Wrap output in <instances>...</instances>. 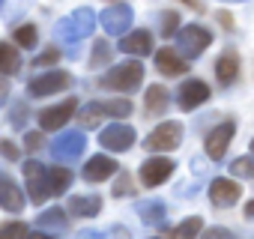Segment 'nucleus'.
Here are the masks:
<instances>
[{
    "label": "nucleus",
    "instance_id": "44",
    "mask_svg": "<svg viewBox=\"0 0 254 239\" xmlns=\"http://www.w3.org/2000/svg\"><path fill=\"white\" fill-rule=\"evenodd\" d=\"M183 3H189V6H194V9H200V0H183Z\"/></svg>",
    "mask_w": 254,
    "mask_h": 239
},
{
    "label": "nucleus",
    "instance_id": "30",
    "mask_svg": "<svg viewBox=\"0 0 254 239\" xmlns=\"http://www.w3.org/2000/svg\"><path fill=\"white\" fill-rule=\"evenodd\" d=\"M0 239H27V224H21V221L3 224L0 227Z\"/></svg>",
    "mask_w": 254,
    "mask_h": 239
},
{
    "label": "nucleus",
    "instance_id": "3",
    "mask_svg": "<svg viewBox=\"0 0 254 239\" xmlns=\"http://www.w3.org/2000/svg\"><path fill=\"white\" fill-rule=\"evenodd\" d=\"M209 42H212V33L206 30V27H200V24H189V27H183L180 33H177V48H180V54L183 57H200L203 54V48H209Z\"/></svg>",
    "mask_w": 254,
    "mask_h": 239
},
{
    "label": "nucleus",
    "instance_id": "49",
    "mask_svg": "<svg viewBox=\"0 0 254 239\" xmlns=\"http://www.w3.org/2000/svg\"><path fill=\"white\" fill-rule=\"evenodd\" d=\"M0 6H3V0H0Z\"/></svg>",
    "mask_w": 254,
    "mask_h": 239
},
{
    "label": "nucleus",
    "instance_id": "1",
    "mask_svg": "<svg viewBox=\"0 0 254 239\" xmlns=\"http://www.w3.org/2000/svg\"><path fill=\"white\" fill-rule=\"evenodd\" d=\"M93 30H96V12L87 9V6H81V9H75L72 15H66V18L57 21L54 36H57L60 42H81V39H87Z\"/></svg>",
    "mask_w": 254,
    "mask_h": 239
},
{
    "label": "nucleus",
    "instance_id": "13",
    "mask_svg": "<svg viewBox=\"0 0 254 239\" xmlns=\"http://www.w3.org/2000/svg\"><path fill=\"white\" fill-rule=\"evenodd\" d=\"M233 132H236V123H230V120H227V123H221V126H215L209 132V138H206V156L209 159H221L227 153V144H230Z\"/></svg>",
    "mask_w": 254,
    "mask_h": 239
},
{
    "label": "nucleus",
    "instance_id": "14",
    "mask_svg": "<svg viewBox=\"0 0 254 239\" xmlns=\"http://www.w3.org/2000/svg\"><path fill=\"white\" fill-rule=\"evenodd\" d=\"M0 206H3L6 212H21L24 209V194L21 188L12 182V177H6L3 171H0Z\"/></svg>",
    "mask_w": 254,
    "mask_h": 239
},
{
    "label": "nucleus",
    "instance_id": "22",
    "mask_svg": "<svg viewBox=\"0 0 254 239\" xmlns=\"http://www.w3.org/2000/svg\"><path fill=\"white\" fill-rule=\"evenodd\" d=\"M138 215L144 218V224H162L165 221V203L162 200H144V203H138Z\"/></svg>",
    "mask_w": 254,
    "mask_h": 239
},
{
    "label": "nucleus",
    "instance_id": "43",
    "mask_svg": "<svg viewBox=\"0 0 254 239\" xmlns=\"http://www.w3.org/2000/svg\"><path fill=\"white\" fill-rule=\"evenodd\" d=\"M27 239H51L48 233H27Z\"/></svg>",
    "mask_w": 254,
    "mask_h": 239
},
{
    "label": "nucleus",
    "instance_id": "33",
    "mask_svg": "<svg viewBox=\"0 0 254 239\" xmlns=\"http://www.w3.org/2000/svg\"><path fill=\"white\" fill-rule=\"evenodd\" d=\"M177 12H165L162 15V36H174L177 33Z\"/></svg>",
    "mask_w": 254,
    "mask_h": 239
},
{
    "label": "nucleus",
    "instance_id": "20",
    "mask_svg": "<svg viewBox=\"0 0 254 239\" xmlns=\"http://www.w3.org/2000/svg\"><path fill=\"white\" fill-rule=\"evenodd\" d=\"M102 209V200L96 194H78V197H69V212L78 215V218H90V215H99Z\"/></svg>",
    "mask_w": 254,
    "mask_h": 239
},
{
    "label": "nucleus",
    "instance_id": "16",
    "mask_svg": "<svg viewBox=\"0 0 254 239\" xmlns=\"http://www.w3.org/2000/svg\"><path fill=\"white\" fill-rule=\"evenodd\" d=\"M209 200L215 206H233L239 200V185L233 179H215L209 185Z\"/></svg>",
    "mask_w": 254,
    "mask_h": 239
},
{
    "label": "nucleus",
    "instance_id": "8",
    "mask_svg": "<svg viewBox=\"0 0 254 239\" xmlns=\"http://www.w3.org/2000/svg\"><path fill=\"white\" fill-rule=\"evenodd\" d=\"M99 144L105 150H111V153H126L135 144V129L132 126H123V123H114V126H108L99 135Z\"/></svg>",
    "mask_w": 254,
    "mask_h": 239
},
{
    "label": "nucleus",
    "instance_id": "9",
    "mask_svg": "<svg viewBox=\"0 0 254 239\" xmlns=\"http://www.w3.org/2000/svg\"><path fill=\"white\" fill-rule=\"evenodd\" d=\"M72 84V78L66 72H42L36 75L30 84H27V93L30 96H51V93H60Z\"/></svg>",
    "mask_w": 254,
    "mask_h": 239
},
{
    "label": "nucleus",
    "instance_id": "36",
    "mask_svg": "<svg viewBox=\"0 0 254 239\" xmlns=\"http://www.w3.org/2000/svg\"><path fill=\"white\" fill-rule=\"evenodd\" d=\"M0 153H3L6 159H12V162L18 159V147H12L9 141H0Z\"/></svg>",
    "mask_w": 254,
    "mask_h": 239
},
{
    "label": "nucleus",
    "instance_id": "37",
    "mask_svg": "<svg viewBox=\"0 0 254 239\" xmlns=\"http://www.w3.org/2000/svg\"><path fill=\"white\" fill-rule=\"evenodd\" d=\"M114 194H117V197H123V194H129V177H126V174H123V177H120V182L114 185Z\"/></svg>",
    "mask_w": 254,
    "mask_h": 239
},
{
    "label": "nucleus",
    "instance_id": "39",
    "mask_svg": "<svg viewBox=\"0 0 254 239\" xmlns=\"http://www.w3.org/2000/svg\"><path fill=\"white\" fill-rule=\"evenodd\" d=\"M12 126H24V105H15V120H12Z\"/></svg>",
    "mask_w": 254,
    "mask_h": 239
},
{
    "label": "nucleus",
    "instance_id": "21",
    "mask_svg": "<svg viewBox=\"0 0 254 239\" xmlns=\"http://www.w3.org/2000/svg\"><path fill=\"white\" fill-rule=\"evenodd\" d=\"M18 66H21L18 48H12L9 42H0V72H3V75H15Z\"/></svg>",
    "mask_w": 254,
    "mask_h": 239
},
{
    "label": "nucleus",
    "instance_id": "48",
    "mask_svg": "<svg viewBox=\"0 0 254 239\" xmlns=\"http://www.w3.org/2000/svg\"><path fill=\"white\" fill-rule=\"evenodd\" d=\"M251 153H254V141H251Z\"/></svg>",
    "mask_w": 254,
    "mask_h": 239
},
{
    "label": "nucleus",
    "instance_id": "7",
    "mask_svg": "<svg viewBox=\"0 0 254 239\" xmlns=\"http://www.w3.org/2000/svg\"><path fill=\"white\" fill-rule=\"evenodd\" d=\"M84 147H87L84 132H63V135L51 144V156H54L57 162H75V159L84 153Z\"/></svg>",
    "mask_w": 254,
    "mask_h": 239
},
{
    "label": "nucleus",
    "instance_id": "19",
    "mask_svg": "<svg viewBox=\"0 0 254 239\" xmlns=\"http://www.w3.org/2000/svg\"><path fill=\"white\" fill-rule=\"evenodd\" d=\"M236 75H239V57H236L233 51L221 54V57H218V63H215V78L227 87V84H233V81H236Z\"/></svg>",
    "mask_w": 254,
    "mask_h": 239
},
{
    "label": "nucleus",
    "instance_id": "5",
    "mask_svg": "<svg viewBox=\"0 0 254 239\" xmlns=\"http://www.w3.org/2000/svg\"><path fill=\"white\" fill-rule=\"evenodd\" d=\"M24 177H27L30 200H33V203H45V200H48V194H51L45 165H39V162H33V159H30V162H24Z\"/></svg>",
    "mask_w": 254,
    "mask_h": 239
},
{
    "label": "nucleus",
    "instance_id": "2",
    "mask_svg": "<svg viewBox=\"0 0 254 239\" xmlns=\"http://www.w3.org/2000/svg\"><path fill=\"white\" fill-rule=\"evenodd\" d=\"M141 81H144V66L135 63V60L120 63V66H114L111 72L102 75V87H108V90H120V93H132Z\"/></svg>",
    "mask_w": 254,
    "mask_h": 239
},
{
    "label": "nucleus",
    "instance_id": "46",
    "mask_svg": "<svg viewBox=\"0 0 254 239\" xmlns=\"http://www.w3.org/2000/svg\"><path fill=\"white\" fill-rule=\"evenodd\" d=\"M81 239H99V233H81Z\"/></svg>",
    "mask_w": 254,
    "mask_h": 239
},
{
    "label": "nucleus",
    "instance_id": "12",
    "mask_svg": "<svg viewBox=\"0 0 254 239\" xmlns=\"http://www.w3.org/2000/svg\"><path fill=\"white\" fill-rule=\"evenodd\" d=\"M174 174V162L171 159H147L144 165H141V182L144 185H162L168 177Z\"/></svg>",
    "mask_w": 254,
    "mask_h": 239
},
{
    "label": "nucleus",
    "instance_id": "17",
    "mask_svg": "<svg viewBox=\"0 0 254 239\" xmlns=\"http://www.w3.org/2000/svg\"><path fill=\"white\" fill-rule=\"evenodd\" d=\"M120 51L135 54V57H144V54L153 51V36L147 30H135V33H129V36L120 39Z\"/></svg>",
    "mask_w": 254,
    "mask_h": 239
},
{
    "label": "nucleus",
    "instance_id": "11",
    "mask_svg": "<svg viewBox=\"0 0 254 239\" xmlns=\"http://www.w3.org/2000/svg\"><path fill=\"white\" fill-rule=\"evenodd\" d=\"M206 99H209V87H206L203 81H197V78L186 81V84L180 87V93H177V105H180L183 111H194V108H200Z\"/></svg>",
    "mask_w": 254,
    "mask_h": 239
},
{
    "label": "nucleus",
    "instance_id": "45",
    "mask_svg": "<svg viewBox=\"0 0 254 239\" xmlns=\"http://www.w3.org/2000/svg\"><path fill=\"white\" fill-rule=\"evenodd\" d=\"M245 215H254V200H248V206H245Z\"/></svg>",
    "mask_w": 254,
    "mask_h": 239
},
{
    "label": "nucleus",
    "instance_id": "4",
    "mask_svg": "<svg viewBox=\"0 0 254 239\" xmlns=\"http://www.w3.org/2000/svg\"><path fill=\"white\" fill-rule=\"evenodd\" d=\"M180 141H183V126H180V123H174V120H168V123L156 126V129L147 135L144 147H147V150H153V153H159V150H177V147H180Z\"/></svg>",
    "mask_w": 254,
    "mask_h": 239
},
{
    "label": "nucleus",
    "instance_id": "18",
    "mask_svg": "<svg viewBox=\"0 0 254 239\" xmlns=\"http://www.w3.org/2000/svg\"><path fill=\"white\" fill-rule=\"evenodd\" d=\"M156 66H159V72L168 75V78H177V75H183V72L189 69L186 60H183L174 48H162V51H156Z\"/></svg>",
    "mask_w": 254,
    "mask_h": 239
},
{
    "label": "nucleus",
    "instance_id": "26",
    "mask_svg": "<svg viewBox=\"0 0 254 239\" xmlns=\"http://www.w3.org/2000/svg\"><path fill=\"white\" fill-rule=\"evenodd\" d=\"M200 227H203V221L194 215V218H186L174 233H171V239H194L197 233H200Z\"/></svg>",
    "mask_w": 254,
    "mask_h": 239
},
{
    "label": "nucleus",
    "instance_id": "40",
    "mask_svg": "<svg viewBox=\"0 0 254 239\" xmlns=\"http://www.w3.org/2000/svg\"><path fill=\"white\" fill-rule=\"evenodd\" d=\"M6 96H9V84H6V81H0V105L6 102Z\"/></svg>",
    "mask_w": 254,
    "mask_h": 239
},
{
    "label": "nucleus",
    "instance_id": "24",
    "mask_svg": "<svg viewBox=\"0 0 254 239\" xmlns=\"http://www.w3.org/2000/svg\"><path fill=\"white\" fill-rule=\"evenodd\" d=\"M69 182H72V174H69L66 168H51V171H48V188H51V194L66 191Z\"/></svg>",
    "mask_w": 254,
    "mask_h": 239
},
{
    "label": "nucleus",
    "instance_id": "6",
    "mask_svg": "<svg viewBox=\"0 0 254 239\" xmlns=\"http://www.w3.org/2000/svg\"><path fill=\"white\" fill-rule=\"evenodd\" d=\"M99 21H102V27H105L108 36H123L126 30L132 27V6L114 3V6H108V9L99 15Z\"/></svg>",
    "mask_w": 254,
    "mask_h": 239
},
{
    "label": "nucleus",
    "instance_id": "29",
    "mask_svg": "<svg viewBox=\"0 0 254 239\" xmlns=\"http://www.w3.org/2000/svg\"><path fill=\"white\" fill-rule=\"evenodd\" d=\"M102 117H105L102 105H87V108L81 111V123H84V129H93V126H99Z\"/></svg>",
    "mask_w": 254,
    "mask_h": 239
},
{
    "label": "nucleus",
    "instance_id": "47",
    "mask_svg": "<svg viewBox=\"0 0 254 239\" xmlns=\"http://www.w3.org/2000/svg\"><path fill=\"white\" fill-rule=\"evenodd\" d=\"M227 3H242V0H227Z\"/></svg>",
    "mask_w": 254,
    "mask_h": 239
},
{
    "label": "nucleus",
    "instance_id": "32",
    "mask_svg": "<svg viewBox=\"0 0 254 239\" xmlns=\"http://www.w3.org/2000/svg\"><path fill=\"white\" fill-rule=\"evenodd\" d=\"M108 57H111V45H108V42H96V45H93V66L108 63Z\"/></svg>",
    "mask_w": 254,
    "mask_h": 239
},
{
    "label": "nucleus",
    "instance_id": "31",
    "mask_svg": "<svg viewBox=\"0 0 254 239\" xmlns=\"http://www.w3.org/2000/svg\"><path fill=\"white\" fill-rule=\"evenodd\" d=\"M230 174H236L242 179H254V159H236L230 165Z\"/></svg>",
    "mask_w": 254,
    "mask_h": 239
},
{
    "label": "nucleus",
    "instance_id": "41",
    "mask_svg": "<svg viewBox=\"0 0 254 239\" xmlns=\"http://www.w3.org/2000/svg\"><path fill=\"white\" fill-rule=\"evenodd\" d=\"M218 21L224 24V30H233V21H230V15H227V12H221V15H218Z\"/></svg>",
    "mask_w": 254,
    "mask_h": 239
},
{
    "label": "nucleus",
    "instance_id": "15",
    "mask_svg": "<svg viewBox=\"0 0 254 239\" xmlns=\"http://www.w3.org/2000/svg\"><path fill=\"white\" fill-rule=\"evenodd\" d=\"M117 168H120V165H117L114 159H108V156H93V159L84 165V179H87V182H102V179L114 177Z\"/></svg>",
    "mask_w": 254,
    "mask_h": 239
},
{
    "label": "nucleus",
    "instance_id": "35",
    "mask_svg": "<svg viewBox=\"0 0 254 239\" xmlns=\"http://www.w3.org/2000/svg\"><path fill=\"white\" fill-rule=\"evenodd\" d=\"M24 147H27L30 153H33V150H39V147H42V135H39V132H30V135L24 138Z\"/></svg>",
    "mask_w": 254,
    "mask_h": 239
},
{
    "label": "nucleus",
    "instance_id": "28",
    "mask_svg": "<svg viewBox=\"0 0 254 239\" xmlns=\"http://www.w3.org/2000/svg\"><path fill=\"white\" fill-rule=\"evenodd\" d=\"M102 111H105V114H111V117H129V114H132V102H126V99L102 102Z\"/></svg>",
    "mask_w": 254,
    "mask_h": 239
},
{
    "label": "nucleus",
    "instance_id": "23",
    "mask_svg": "<svg viewBox=\"0 0 254 239\" xmlns=\"http://www.w3.org/2000/svg\"><path fill=\"white\" fill-rule=\"evenodd\" d=\"M144 99H147V111H150V114H162V111L168 108V90L159 87V84H153Z\"/></svg>",
    "mask_w": 254,
    "mask_h": 239
},
{
    "label": "nucleus",
    "instance_id": "38",
    "mask_svg": "<svg viewBox=\"0 0 254 239\" xmlns=\"http://www.w3.org/2000/svg\"><path fill=\"white\" fill-rule=\"evenodd\" d=\"M203 239H230V233L227 230H221V227H212V230H206V236Z\"/></svg>",
    "mask_w": 254,
    "mask_h": 239
},
{
    "label": "nucleus",
    "instance_id": "25",
    "mask_svg": "<svg viewBox=\"0 0 254 239\" xmlns=\"http://www.w3.org/2000/svg\"><path fill=\"white\" fill-rule=\"evenodd\" d=\"M36 224H39V227H51V230H66V215H63V209H60V206H54V209L42 212Z\"/></svg>",
    "mask_w": 254,
    "mask_h": 239
},
{
    "label": "nucleus",
    "instance_id": "27",
    "mask_svg": "<svg viewBox=\"0 0 254 239\" xmlns=\"http://www.w3.org/2000/svg\"><path fill=\"white\" fill-rule=\"evenodd\" d=\"M36 39H39L36 24H21V27L15 30V42H18L21 48H36Z\"/></svg>",
    "mask_w": 254,
    "mask_h": 239
},
{
    "label": "nucleus",
    "instance_id": "34",
    "mask_svg": "<svg viewBox=\"0 0 254 239\" xmlns=\"http://www.w3.org/2000/svg\"><path fill=\"white\" fill-rule=\"evenodd\" d=\"M57 60H60V51H57V48H48V51H42V54L33 60V66H39V69H42V66H51V63H57Z\"/></svg>",
    "mask_w": 254,
    "mask_h": 239
},
{
    "label": "nucleus",
    "instance_id": "10",
    "mask_svg": "<svg viewBox=\"0 0 254 239\" xmlns=\"http://www.w3.org/2000/svg\"><path fill=\"white\" fill-rule=\"evenodd\" d=\"M75 108H78V102H75V99H63L60 105H54V108H45V111H39V126H42L45 132H51V129H60V126H66L69 120H72V114H75Z\"/></svg>",
    "mask_w": 254,
    "mask_h": 239
},
{
    "label": "nucleus",
    "instance_id": "42",
    "mask_svg": "<svg viewBox=\"0 0 254 239\" xmlns=\"http://www.w3.org/2000/svg\"><path fill=\"white\" fill-rule=\"evenodd\" d=\"M114 239H129V233H126L123 227H117V230H114Z\"/></svg>",
    "mask_w": 254,
    "mask_h": 239
}]
</instances>
